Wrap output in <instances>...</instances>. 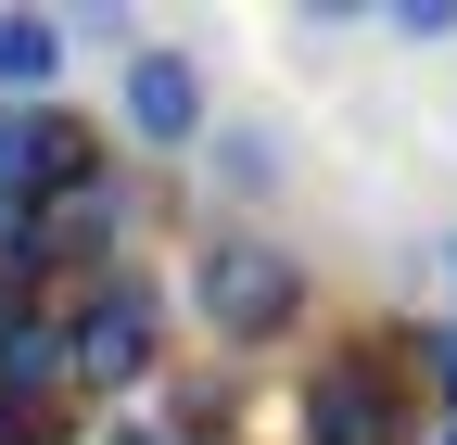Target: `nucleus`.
Instances as JSON below:
<instances>
[{
  "instance_id": "2",
  "label": "nucleus",
  "mask_w": 457,
  "mask_h": 445,
  "mask_svg": "<svg viewBox=\"0 0 457 445\" xmlns=\"http://www.w3.org/2000/svg\"><path fill=\"white\" fill-rule=\"evenodd\" d=\"M64 318V395H140V382L165 369V293L140 281V267H102V281Z\"/></svg>"
},
{
  "instance_id": "1",
  "label": "nucleus",
  "mask_w": 457,
  "mask_h": 445,
  "mask_svg": "<svg viewBox=\"0 0 457 445\" xmlns=\"http://www.w3.org/2000/svg\"><path fill=\"white\" fill-rule=\"evenodd\" d=\"M191 318H204V344L216 357H267V344H293L318 281H305V255L293 242H267V230H204L191 242Z\"/></svg>"
},
{
  "instance_id": "7",
  "label": "nucleus",
  "mask_w": 457,
  "mask_h": 445,
  "mask_svg": "<svg viewBox=\"0 0 457 445\" xmlns=\"http://www.w3.org/2000/svg\"><path fill=\"white\" fill-rule=\"evenodd\" d=\"M0 407H64V318L51 306L0 318Z\"/></svg>"
},
{
  "instance_id": "11",
  "label": "nucleus",
  "mask_w": 457,
  "mask_h": 445,
  "mask_svg": "<svg viewBox=\"0 0 457 445\" xmlns=\"http://www.w3.org/2000/svg\"><path fill=\"white\" fill-rule=\"evenodd\" d=\"M89 445H165V432H153V420H102Z\"/></svg>"
},
{
  "instance_id": "9",
  "label": "nucleus",
  "mask_w": 457,
  "mask_h": 445,
  "mask_svg": "<svg viewBox=\"0 0 457 445\" xmlns=\"http://www.w3.org/2000/svg\"><path fill=\"white\" fill-rule=\"evenodd\" d=\"M381 26H394V38H407V51H420V38H457V0H394V13H381Z\"/></svg>"
},
{
  "instance_id": "10",
  "label": "nucleus",
  "mask_w": 457,
  "mask_h": 445,
  "mask_svg": "<svg viewBox=\"0 0 457 445\" xmlns=\"http://www.w3.org/2000/svg\"><path fill=\"white\" fill-rule=\"evenodd\" d=\"M0 445H77L64 407H0Z\"/></svg>"
},
{
  "instance_id": "12",
  "label": "nucleus",
  "mask_w": 457,
  "mask_h": 445,
  "mask_svg": "<svg viewBox=\"0 0 457 445\" xmlns=\"http://www.w3.org/2000/svg\"><path fill=\"white\" fill-rule=\"evenodd\" d=\"M445 281H457V230H445Z\"/></svg>"
},
{
  "instance_id": "4",
  "label": "nucleus",
  "mask_w": 457,
  "mask_h": 445,
  "mask_svg": "<svg viewBox=\"0 0 457 445\" xmlns=\"http://www.w3.org/2000/svg\"><path fill=\"white\" fill-rule=\"evenodd\" d=\"M114 179V128L77 115V102H26L13 140H0V204H26V216H64Z\"/></svg>"
},
{
  "instance_id": "3",
  "label": "nucleus",
  "mask_w": 457,
  "mask_h": 445,
  "mask_svg": "<svg viewBox=\"0 0 457 445\" xmlns=\"http://www.w3.org/2000/svg\"><path fill=\"white\" fill-rule=\"evenodd\" d=\"M407 344L369 331V344H330L293 395V445H407Z\"/></svg>"
},
{
  "instance_id": "8",
  "label": "nucleus",
  "mask_w": 457,
  "mask_h": 445,
  "mask_svg": "<svg viewBox=\"0 0 457 445\" xmlns=\"http://www.w3.org/2000/svg\"><path fill=\"white\" fill-rule=\"evenodd\" d=\"M407 357H420V395L457 407V318H420V331H407Z\"/></svg>"
},
{
  "instance_id": "6",
  "label": "nucleus",
  "mask_w": 457,
  "mask_h": 445,
  "mask_svg": "<svg viewBox=\"0 0 457 445\" xmlns=\"http://www.w3.org/2000/svg\"><path fill=\"white\" fill-rule=\"evenodd\" d=\"M191 153H204V179H216L228 204H279V179H293V140H279L267 115H216Z\"/></svg>"
},
{
  "instance_id": "5",
  "label": "nucleus",
  "mask_w": 457,
  "mask_h": 445,
  "mask_svg": "<svg viewBox=\"0 0 457 445\" xmlns=\"http://www.w3.org/2000/svg\"><path fill=\"white\" fill-rule=\"evenodd\" d=\"M114 128H128L140 153H191L216 128V89H204V51L179 38H140L128 64H114Z\"/></svg>"
},
{
  "instance_id": "13",
  "label": "nucleus",
  "mask_w": 457,
  "mask_h": 445,
  "mask_svg": "<svg viewBox=\"0 0 457 445\" xmlns=\"http://www.w3.org/2000/svg\"><path fill=\"white\" fill-rule=\"evenodd\" d=\"M432 445H457V407H445V432H432Z\"/></svg>"
},
{
  "instance_id": "14",
  "label": "nucleus",
  "mask_w": 457,
  "mask_h": 445,
  "mask_svg": "<svg viewBox=\"0 0 457 445\" xmlns=\"http://www.w3.org/2000/svg\"><path fill=\"white\" fill-rule=\"evenodd\" d=\"M0 140H13V102H0Z\"/></svg>"
}]
</instances>
